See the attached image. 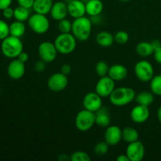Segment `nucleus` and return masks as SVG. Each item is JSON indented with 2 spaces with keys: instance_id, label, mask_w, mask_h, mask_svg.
I'll use <instances>...</instances> for the list:
<instances>
[{
  "instance_id": "obj_11",
  "label": "nucleus",
  "mask_w": 161,
  "mask_h": 161,
  "mask_svg": "<svg viewBox=\"0 0 161 161\" xmlns=\"http://www.w3.org/2000/svg\"><path fill=\"white\" fill-rule=\"evenodd\" d=\"M145 146L140 141L134 142L128 144L126 150V154L130 161H141L145 157Z\"/></svg>"
},
{
  "instance_id": "obj_18",
  "label": "nucleus",
  "mask_w": 161,
  "mask_h": 161,
  "mask_svg": "<svg viewBox=\"0 0 161 161\" xmlns=\"http://www.w3.org/2000/svg\"><path fill=\"white\" fill-rule=\"evenodd\" d=\"M127 69L123 64H116L110 66L108 69V75L111 79H113L115 82L122 81L127 77Z\"/></svg>"
},
{
  "instance_id": "obj_32",
  "label": "nucleus",
  "mask_w": 161,
  "mask_h": 161,
  "mask_svg": "<svg viewBox=\"0 0 161 161\" xmlns=\"http://www.w3.org/2000/svg\"><path fill=\"white\" fill-rule=\"evenodd\" d=\"M89 154L83 151H75L70 156V160L72 161H91Z\"/></svg>"
},
{
  "instance_id": "obj_41",
  "label": "nucleus",
  "mask_w": 161,
  "mask_h": 161,
  "mask_svg": "<svg viewBox=\"0 0 161 161\" xmlns=\"http://www.w3.org/2000/svg\"><path fill=\"white\" fill-rule=\"evenodd\" d=\"M13 0H0V10H3L5 8L10 6Z\"/></svg>"
},
{
  "instance_id": "obj_2",
  "label": "nucleus",
  "mask_w": 161,
  "mask_h": 161,
  "mask_svg": "<svg viewBox=\"0 0 161 161\" xmlns=\"http://www.w3.org/2000/svg\"><path fill=\"white\" fill-rule=\"evenodd\" d=\"M136 93L132 88L128 86H121L115 88L109 97V101L113 105L117 107L125 106L135 100Z\"/></svg>"
},
{
  "instance_id": "obj_36",
  "label": "nucleus",
  "mask_w": 161,
  "mask_h": 161,
  "mask_svg": "<svg viewBox=\"0 0 161 161\" xmlns=\"http://www.w3.org/2000/svg\"><path fill=\"white\" fill-rule=\"evenodd\" d=\"M3 13V16L4 17V18L7 19V20H10L13 17H14V9H13L10 6H8V7L5 8L2 10Z\"/></svg>"
},
{
  "instance_id": "obj_22",
  "label": "nucleus",
  "mask_w": 161,
  "mask_h": 161,
  "mask_svg": "<svg viewBox=\"0 0 161 161\" xmlns=\"http://www.w3.org/2000/svg\"><path fill=\"white\" fill-rule=\"evenodd\" d=\"M96 42L102 47H109L115 42L114 36L108 31H100L96 36Z\"/></svg>"
},
{
  "instance_id": "obj_46",
  "label": "nucleus",
  "mask_w": 161,
  "mask_h": 161,
  "mask_svg": "<svg viewBox=\"0 0 161 161\" xmlns=\"http://www.w3.org/2000/svg\"><path fill=\"white\" fill-rule=\"evenodd\" d=\"M120 2H123V3H127V2L130 1V0H119Z\"/></svg>"
},
{
  "instance_id": "obj_10",
  "label": "nucleus",
  "mask_w": 161,
  "mask_h": 161,
  "mask_svg": "<svg viewBox=\"0 0 161 161\" xmlns=\"http://www.w3.org/2000/svg\"><path fill=\"white\" fill-rule=\"evenodd\" d=\"M116 88V83L108 75L100 77L95 86V92L102 97H109Z\"/></svg>"
},
{
  "instance_id": "obj_16",
  "label": "nucleus",
  "mask_w": 161,
  "mask_h": 161,
  "mask_svg": "<svg viewBox=\"0 0 161 161\" xmlns=\"http://www.w3.org/2000/svg\"><path fill=\"white\" fill-rule=\"evenodd\" d=\"M69 15L73 19L83 17L86 13V5L83 0H73L67 3Z\"/></svg>"
},
{
  "instance_id": "obj_47",
  "label": "nucleus",
  "mask_w": 161,
  "mask_h": 161,
  "mask_svg": "<svg viewBox=\"0 0 161 161\" xmlns=\"http://www.w3.org/2000/svg\"><path fill=\"white\" fill-rule=\"evenodd\" d=\"M66 2H67V3H69V2H71V1H73V0H65Z\"/></svg>"
},
{
  "instance_id": "obj_3",
  "label": "nucleus",
  "mask_w": 161,
  "mask_h": 161,
  "mask_svg": "<svg viewBox=\"0 0 161 161\" xmlns=\"http://www.w3.org/2000/svg\"><path fill=\"white\" fill-rule=\"evenodd\" d=\"M1 50L3 54L9 59L17 58L20 53L23 51V43L20 38L9 36L2 40Z\"/></svg>"
},
{
  "instance_id": "obj_35",
  "label": "nucleus",
  "mask_w": 161,
  "mask_h": 161,
  "mask_svg": "<svg viewBox=\"0 0 161 161\" xmlns=\"http://www.w3.org/2000/svg\"><path fill=\"white\" fill-rule=\"evenodd\" d=\"M47 63L44 61L40 59V61H38L35 63L34 65V69L36 72L38 73H42L44 71L46 70V68H47Z\"/></svg>"
},
{
  "instance_id": "obj_48",
  "label": "nucleus",
  "mask_w": 161,
  "mask_h": 161,
  "mask_svg": "<svg viewBox=\"0 0 161 161\" xmlns=\"http://www.w3.org/2000/svg\"><path fill=\"white\" fill-rule=\"evenodd\" d=\"M160 74H161V69H160Z\"/></svg>"
},
{
  "instance_id": "obj_39",
  "label": "nucleus",
  "mask_w": 161,
  "mask_h": 161,
  "mask_svg": "<svg viewBox=\"0 0 161 161\" xmlns=\"http://www.w3.org/2000/svg\"><path fill=\"white\" fill-rule=\"evenodd\" d=\"M17 59L20 60V61H22L23 63H26L27 61H28V59H29V56H28V53H27V52L25 51H22L21 53L19 54V56L17 57Z\"/></svg>"
},
{
  "instance_id": "obj_29",
  "label": "nucleus",
  "mask_w": 161,
  "mask_h": 161,
  "mask_svg": "<svg viewBox=\"0 0 161 161\" xmlns=\"http://www.w3.org/2000/svg\"><path fill=\"white\" fill-rule=\"evenodd\" d=\"M108 149H109V145L106 142H100L95 145L94 152L97 157H102L108 152Z\"/></svg>"
},
{
  "instance_id": "obj_34",
  "label": "nucleus",
  "mask_w": 161,
  "mask_h": 161,
  "mask_svg": "<svg viewBox=\"0 0 161 161\" xmlns=\"http://www.w3.org/2000/svg\"><path fill=\"white\" fill-rule=\"evenodd\" d=\"M9 36V25L5 20H0V40Z\"/></svg>"
},
{
  "instance_id": "obj_1",
  "label": "nucleus",
  "mask_w": 161,
  "mask_h": 161,
  "mask_svg": "<svg viewBox=\"0 0 161 161\" xmlns=\"http://www.w3.org/2000/svg\"><path fill=\"white\" fill-rule=\"evenodd\" d=\"M93 24L91 19L83 17L74 19L72 21V34L80 42H85L88 40L91 35Z\"/></svg>"
},
{
  "instance_id": "obj_8",
  "label": "nucleus",
  "mask_w": 161,
  "mask_h": 161,
  "mask_svg": "<svg viewBox=\"0 0 161 161\" xmlns=\"http://www.w3.org/2000/svg\"><path fill=\"white\" fill-rule=\"evenodd\" d=\"M38 53L41 60L46 63H51L56 59L58 51L54 43L49 41H44L38 47Z\"/></svg>"
},
{
  "instance_id": "obj_6",
  "label": "nucleus",
  "mask_w": 161,
  "mask_h": 161,
  "mask_svg": "<svg viewBox=\"0 0 161 161\" xmlns=\"http://www.w3.org/2000/svg\"><path fill=\"white\" fill-rule=\"evenodd\" d=\"M28 25L31 31L39 35L45 34L50 28V21L47 15L36 13L30 16L28 20Z\"/></svg>"
},
{
  "instance_id": "obj_38",
  "label": "nucleus",
  "mask_w": 161,
  "mask_h": 161,
  "mask_svg": "<svg viewBox=\"0 0 161 161\" xmlns=\"http://www.w3.org/2000/svg\"><path fill=\"white\" fill-rule=\"evenodd\" d=\"M71 72H72V67H71L70 64H64L63 65H61V72H62L63 74L68 75L71 73Z\"/></svg>"
},
{
  "instance_id": "obj_23",
  "label": "nucleus",
  "mask_w": 161,
  "mask_h": 161,
  "mask_svg": "<svg viewBox=\"0 0 161 161\" xmlns=\"http://www.w3.org/2000/svg\"><path fill=\"white\" fill-rule=\"evenodd\" d=\"M135 101L138 104L142 105H145V106H150L153 104L154 101V94L152 91H141L136 94L135 97Z\"/></svg>"
},
{
  "instance_id": "obj_26",
  "label": "nucleus",
  "mask_w": 161,
  "mask_h": 161,
  "mask_svg": "<svg viewBox=\"0 0 161 161\" xmlns=\"http://www.w3.org/2000/svg\"><path fill=\"white\" fill-rule=\"evenodd\" d=\"M138 138H139V133L134 127H127L122 130V139L127 144L138 141Z\"/></svg>"
},
{
  "instance_id": "obj_42",
  "label": "nucleus",
  "mask_w": 161,
  "mask_h": 161,
  "mask_svg": "<svg viewBox=\"0 0 161 161\" xmlns=\"http://www.w3.org/2000/svg\"><path fill=\"white\" fill-rule=\"evenodd\" d=\"M91 20L92 22L93 25H97V24H100L102 22V17L101 15H97L94 16V17H91Z\"/></svg>"
},
{
  "instance_id": "obj_28",
  "label": "nucleus",
  "mask_w": 161,
  "mask_h": 161,
  "mask_svg": "<svg viewBox=\"0 0 161 161\" xmlns=\"http://www.w3.org/2000/svg\"><path fill=\"white\" fill-rule=\"evenodd\" d=\"M150 90L155 95L161 96V74L155 75L150 80Z\"/></svg>"
},
{
  "instance_id": "obj_43",
  "label": "nucleus",
  "mask_w": 161,
  "mask_h": 161,
  "mask_svg": "<svg viewBox=\"0 0 161 161\" xmlns=\"http://www.w3.org/2000/svg\"><path fill=\"white\" fill-rule=\"evenodd\" d=\"M151 43H152L154 51H155L156 50H157L158 48H160V47H161V42L159 40H157V39L152 41V42H151Z\"/></svg>"
},
{
  "instance_id": "obj_21",
  "label": "nucleus",
  "mask_w": 161,
  "mask_h": 161,
  "mask_svg": "<svg viewBox=\"0 0 161 161\" xmlns=\"http://www.w3.org/2000/svg\"><path fill=\"white\" fill-rule=\"evenodd\" d=\"M111 124V117L105 108H102L95 113V124L102 127H107Z\"/></svg>"
},
{
  "instance_id": "obj_44",
  "label": "nucleus",
  "mask_w": 161,
  "mask_h": 161,
  "mask_svg": "<svg viewBox=\"0 0 161 161\" xmlns=\"http://www.w3.org/2000/svg\"><path fill=\"white\" fill-rule=\"evenodd\" d=\"M116 160L117 161H130L128 157L127 156V154H121V155H119V157L116 158Z\"/></svg>"
},
{
  "instance_id": "obj_31",
  "label": "nucleus",
  "mask_w": 161,
  "mask_h": 161,
  "mask_svg": "<svg viewBox=\"0 0 161 161\" xmlns=\"http://www.w3.org/2000/svg\"><path fill=\"white\" fill-rule=\"evenodd\" d=\"M58 27L61 33H70L72 31V22L68 20L67 18L62 19L58 21Z\"/></svg>"
},
{
  "instance_id": "obj_45",
  "label": "nucleus",
  "mask_w": 161,
  "mask_h": 161,
  "mask_svg": "<svg viewBox=\"0 0 161 161\" xmlns=\"http://www.w3.org/2000/svg\"><path fill=\"white\" fill-rule=\"evenodd\" d=\"M157 118H158V120L160 121L161 124V106L158 108V111H157Z\"/></svg>"
},
{
  "instance_id": "obj_9",
  "label": "nucleus",
  "mask_w": 161,
  "mask_h": 161,
  "mask_svg": "<svg viewBox=\"0 0 161 161\" xmlns=\"http://www.w3.org/2000/svg\"><path fill=\"white\" fill-rule=\"evenodd\" d=\"M69 84L68 76L62 72H56L49 77L47 80V86L53 92H60L67 87Z\"/></svg>"
},
{
  "instance_id": "obj_30",
  "label": "nucleus",
  "mask_w": 161,
  "mask_h": 161,
  "mask_svg": "<svg viewBox=\"0 0 161 161\" xmlns=\"http://www.w3.org/2000/svg\"><path fill=\"white\" fill-rule=\"evenodd\" d=\"M108 69H109V66H108V64L105 61H99L96 64L95 72L99 77L108 75Z\"/></svg>"
},
{
  "instance_id": "obj_20",
  "label": "nucleus",
  "mask_w": 161,
  "mask_h": 161,
  "mask_svg": "<svg viewBox=\"0 0 161 161\" xmlns=\"http://www.w3.org/2000/svg\"><path fill=\"white\" fill-rule=\"evenodd\" d=\"M53 4V0H35L32 10L36 14L47 15L50 13Z\"/></svg>"
},
{
  "instance_id": "obj_15",
  "label": "nucleus",
  "mask_w": 161,
  "mask_h": 161,
  "mask_svg": "<svg viewBox=\"0 0 161 161\" xmlns=\"http://www.w3.org/2000/svg\"><path fill=\"white\" fill-rule=\"evenodd\" d=\"M149 116H150V112H149V107L139 105V104L134 107L130 113L131 120L139 124L146 122L149 118Z\"/></svg>"
},
{
  "instance_id": "obj_5",
  "label": "nucleus",
  "mask_w": 161,
  "mask_h": 161,
  "mask_svg": "<svg viewBox=\"0 0 161 161\" xmlns=\"http://www.w3.org/2000/svg\"><path fill=\"white\" fill-rule=\"evenodd\" d=\"M95 124V113L90 110H81L75 118V125L77 130L81 132L88 131Z\"/></svg>"
},
{
  "instance_id": "obj_27",
  "label": "nucleus",
  "mask_w": 161,
  "mask_h": 161,
  "mask_svg": "<svg viewBox=\"0 0 161 161\" xmlns=\"http://www.w3.org/2000/svg\"><path fill=\"white\" fill-rule=\"evenodd\" d=\"M30 16H31L30 9L20 6H18L14 9V18H15V20L25 22L29 19Z\"/></svg>"
},
{
  "instance_id": "obj_40",
  "label": "nucleus",
  "mask_w": 161,
  "mask_h": 161,
  "mask_svg": "<svg viewBox=\"0 0 161 161\" xmlns=\"http://www.w3.org/2000/svg\"><path fill=\"white\" fill-rule=\"evenodd\" d=\"M153 56L155 61L159 64H161V47L154 51Z\"/></svg>"
},
{
  "instance_id": "obj_24",
  "label": "nucleus",
  "mask_w": 161,
  "mask_h": 161,
  "mask_svg": "<svg viewBox=\"0 0 161 161\" xmlns=\"http://www.w3.org/2000/svg\"><path fill=\"white\" fill-rule=\"evenodd\" d=\"M136 52L139 56L142 58H148L153 54L154 48L151 42L142 41L136 46Z\"/></svg>"
},
{
  "instance_id": "obj_12",
  "label": "nucleus",
  "mask_w": 161,
  "mask_h": 161,
  "mask_svg": "<svg viewBox=\"0 0 161 161\" xmlns=\"http://www.w3.org/2000/svg\"><path fill=\"white\" fill-rule=\"evenodd\" d=\"M84 108L96 113L102 107V97L96 92L87 93L83 100Z\"/></svg>"
},
{
  "instance_id": "obj_49",
  "label": "nucleus",
  "mask_w": 161,
  "mask_h": 161,
  "mask_svg": "<svg viewBox=\"0 0 161 161\" xmlns=\"http://www.w3.org/2000/svg\"><path fill=\"white\" fill-rule=\"evenodd\" d=\"M0 92H1V91H0Z\"/></svg>"
},
{
  "instance_id": "obj_33",
  "label": "nucleus",
  "mask_w": 161,
  "mask_h": 161,
  "mask_svg": "<svg viewBox=\"0 0 161 161\" xmlns=\"http://www.w3.org/2000/svg\"><path fill=\"white\" fill-rule=\"evenodd\" d=\"M129 34L125 31H119L114 35V40L118 44H125L129 41Z\"/></svg>"
},
{
  "instance_id": "obj_37",
  "label": "nucleus",
  "mask_w": 161,
  "mask_h": 161,
  "mask_svg": "<svg viewBox=\"0 0 161 161\" xmlns=\"http://www.w3.org/2000/svg\"><path fill=\"white\" fill-rule=\"evenodd\" d=\"M18 6H23V7L28 8V9H32L33 4L35 0H17Z\"/></svg>"
},
{
  "instance_id": "obj_7",
  "label": "nucleus",
  "mask_w": 161,
  "mask_h": 161,
  "mask_svg": "<svg viewBox=\"0 0 161 161\" xmlns=\"http://www.w3.org/2000/svg\"><path fill=\"white\" fill-rule=\"evenodd\" d=\"M135 74L137 78L142 82H150L154 76V69L153 64L149 61H139L135 65Z\"/></svg>"
},
{
  "instance_id": "obj_19",
  "label": "nucleus",
  "mask_w": 161,
  "mask_h": 161,
  "mask_svg": "<svg viewBox=\"0 0 161 161\" xmlns=\"http://www.w3.org/2000/svg\"><path fill=\"white\" fill-rule=\"evenodd\" d=\"M85 5L86 13L90 17L101 15L104 9V4L102 0H87Z\"/></svg>"
},
{
  "instance_id": "obj_4",
  "label": "nucleus",
  "mask_w": 161,
  "mask_h": 161,
  "mask_svg": "<svg viewBox=\"0 0 161 161\" xmlns=\"http://www.w3.org/2000/svg\"><path fill=\"white\" fill-rule=\"evenodd\" d=\"M77 39L70 33H61L54 40V45L58 53L61 54H69L75 50L77 44Z\"/></svg>"
},
{
  "instance_id": "obj_14",
  "label": "nucleus",
  "mask_w": 161,
  "mask_h": 161,
  "mask_svg": "<svg viewBox=\"0 0 161 161\" xmlns=\"http://www.w3.org/2000/svg\"><path fill=\"white\" fill-rule=\"evenodd\" d=\"M104 139L109 146H116L122 140V130L116 125H109L105 130Z\"/></svg>"
},
{
  "instance_id": "obj_13",
  "label": "nucleus",
  "mask_w": 161,
  "mask_h": 161,
  "mask_svg": "<svg viewBox=\"0 0 161 161\" xmlns=\"http://www.w3.org/2000/svg\"><path fill=\"white\" fill-rule=\"evenodd\" d=\"M7 73L9 78L14 80H18L25 75V64L17 58L13 59L7 67Z\"/></svg>"
},
{
  "instance_id": "obj_17",
  "label": "nucleus",
  "mask_w": 161,
  "mask_h": 161,
  "mask_svg": "<svg viewBox=\"0 0 161 161\" xmlns=\"http://www.w3.org/2000/svg\"><path fill=\"white\" fill-rule=\"evenodd\" d=\"M50 14L52 18L58 21L66 18L67 16L69 15L67 3L62 1H58L56 3H53Z\"/></svg>"
},
{
  "instance_id": "obj_25",
  "label": "nucleus",
  "mask_w": 161,
  "mask_h": 161,
  "mask_svg": "<svg viewBox=\"0 0 161 161\" xmlns=\"http://www.w3.org/2000/svg\"><path fill=\"white\" fill-rule=\"evenodd\" d=\"M26 31V26L22 21L16 20L9 25V36L21 38Z\"/></svg>"
}]
</instances>
